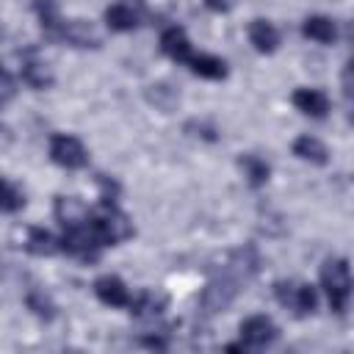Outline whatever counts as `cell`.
I'll return each instance as SVG.
<instances>
[{
    "label": "cell",
    "instance_id": "23",
    "mask_svg": "<svg viewBox=\"0 0 354 354\" xmlns=\"http://www.w3.org/2000/svg\"><path fill=\"white\" fill-rule=\"evenodd\" d=\"M147 100H149L155 108L166 111V113L180 105V94H177L169 83H155V86H149V88H147Z\"/></svg>",
    "mask_w": 354,
    "mask_h": 354
},
{
    "label": "cell",
    "instance_id": "30",
    "mask_svg": "<svg viewBox=\"0 0 354 354\" xmlns=\"http://www.w3.org/2000/svg\"><path fill=\"white\" fill-rule=\"evenodd\" d=\"M0 39H3V25H0Z\"/></svg>",
    "mask_w": 354,
    "mask_h": 354
},
{
    "label": "cell",
    "instance_id": "4",
    "mask_svg": "<svg viewBox=\"0 0 354 354\" xmlns=\"http://www.w3.org/2000/svg\"><path fill=\"white\" fill-rule=\"evenodd\" d=\"M274 296L277 301L290 310L293 315H313L318 307V293L310 282H299V279H277L274 282Z\"/></svg>",
    "mask_w": 354,
    "mask_h": 354
},
{
    "label": "cell",
    "instance_id": "26",
    "mask_svg": "<svg viewBox=\"0 0 354 354\" xmlns=\"http://www.w3.org/2000/svg\"><path fill=\"white\" fill-rule=\"evenodd\" d=\"M17 97V83H14V77H11V72L0 64V108H6L11 100Z\"/></svg>",
    "mask_w": 354,
    "mask_h": 354
},
{
    "label": "cell",
    "instance_id": "18",
    "mask_svg": "<svg viewBox=\"0 0 354 354\" xmlns=\"http://www.w3.org/2000/svg\"><path fill=\"white\" fill-rule=\"evenodd\" d=\"M166 296L163 293H158V290H138L136 296H130V313L136 315V318H155V315H160L163 310H166Z\"/></svg>",
    "mask_w": 354,
    "mask_h": 354
},
{
    "label": "cell",
    "instance_id": "16",
    "mask_svg": "<svg viewBox=\"0 0 354 354\" xmlns=\"http://www.w3.org/2000/svg\"><path fill=\"white\" fill-rule=\"evenodd\" d=\"M249 41H252V47L257 53L268 55V53H274L279 47V30L268 19H252L249 22Z\"/></svg>",
    "mask_w": 354,
    "mask_h": 354
},
{
    "label": "cell",
    "instance_id": "25",
    "mask_svg": "<svg viewBox=\"0 0 354 354\" xmlns=\"http://www.w3.org/2000/svg\"><path fill=\"white\" fill-rule=\"evenodd\" d=\"M25 304H28V310H30L36 318H41V321L55 318V304H53V299H50L44 290H28Z\"/></svg>",
    "mask_w": 354,
    "mask_h": 354
},
{
    "label": "cell",
    "instance_id": "20",
    "mask_svg": "<svg viewBox=\"0 0 354 354\" xmlns=\"http://www.w3.org/2000/svg\"><path fill=\"white\" fill-rule=\"evenodd\" d=\"M25 249L36 257H53L55 252H61V241L44 227H30L25 238Z\"/></svg>",
    "mask_w": 354,
    "mask_h": 354
},
{
    "label": "cell",
    "instance_id": "7",
    "mask_svg": "<svg viewBox=\"0 0 354 354\" xmlns=\"http://www.w3.org/2000/svg\"><path fill=\"white\" fill-rule=\"evenodd\" d=\"M277 337H279V329L268 315H249L241 321V343L246 351L268 348Z\"/></svg>",
    "mask_w": 354,
    "mask_h": 354
},
{
    "label": "cell",
    "instance_id": "6",
    "mask_svg": "<svg viewBox=\"0 0 354 354\" xmlns=\"http://www.w3.org/2000/svg\"><path fill=\"white\" fill-rule=\"evenodd\" d=\"M50 158L55 166L69 169V171L88 166V149L83 147L77 136H69V133H55L50 138Z\"/></svg>",
    "mask_w": 354,
    "mask_h": 354
},
{
    "label": "cell",
    "instance_id": "2",
    "mask_svg": "<svg viewBox=\"0 0 354 354\" xmlns=\"http://www.w3.org/2000/svg\"><path fill=\"white\" fill-rule=\"evenodd\" d=\"M321 288L326 293L329 310L335 315H343L351 299V271L346 257H329L321 266Z\"/></svg>",
    "mask_w": 354,
    "mask_h": 354
},
{
    "label": "cell",
    "instance_id": "28",
    "mask_svg": "<svg viewBox=\"0 0 354 354\" xmlns=\"http://www.w3.org/2000/svg\"><path fill=\"white\" fill-rule=\"evenodd\" d=\"M343 100L346 105H351V64L343 66Z\"/></svg>",
    "mask_w": 354,
    "mask_h": 354
},
{
    "label": "cell",
    "instance_id": "1",
    "mask_svg": "<svg viewBox=\"0 0 354 354\" xmlns=\"http://www.w3.org/2000/svg\"><path fill=\"white\" fill-rule=\"evenodd\" d=\"M257 268H260V257H257V252L252 246H243V249L232 252L227 266L218 274H213L207 279V285L202 288V296H199L202 310L210 313V315L213 313H224L235 301L241 288L257 274Z\"/></svg>",
    "mask_w": 354,
    "mask_h": 354
},
{
    "label": "cell",
    "instance_id": "27",
    "mask_svg": "<svg viewBox=\"0 0 354 354\" xmlns=\"http://www.w3.org/2000/svg\"><path fill=\"white\" fill-rule=\"evenodd\" d=\"M185 133H188V136H202V138H207V141L216 138V130H213L207 122H196V119L185 122Z\"/></svg>",
    "mask_w": 354,
    "mask_h": 354
},
{
    "label": "cell",
    "instance_id": "10",
    "mask_svg": "<svg viewBox=\"0 0 354 354\" xmlns=\"http://www.w3.org/2000/svg\"><path fill=\"white\" fill-rule=\"evenodd\" d=\"M19 58H22V69H19V75H22V80H25L30 88L41 91V88H50V86H53V80H55V77H53L50 66L36 55V50L22 53Z\"/></svg>",
    "mask_w": 354,
    "mask_h": 354
},
{
    "label": "cell",
    "instance_id": "21",
    "mask_svg": "<svg viewBox=\"0 0 354 354\" xmlns=\"http://www.w3.org/2000/svg\"><path fill=\"white\" fill-rule=\"evenodd\" d=\"M36 14H39V25H41L44 39H50V41H61L64 19H61V14H58L55 0H36Z\"/></svg>",
    "mask_w": 354,
    "mask_h": 354
},
{
    "label": "cell",
    "instance_id": "8",
    "mask_svg": "<svg viewBox=\"0 0 354 354\" xmlns=\"http://www.w3.org/2000/svg\"><path fill=\"white\" fill-rule=\"evenodd\" d=\"M141 0H119L113 6L105 8V22L111 30L116 33H127V30H136L138 22H141Z\"/></svg>",
    "mask_w": 354,
    "mask_h": 354
},
{
    "label": "cell",
    "instance_id": "24",
    "mask_svg": "<svg viewBox=\"0 0 354 354\" xmlns=\"http://www.w3.org/2000/svg\"><path fill=\"white\" fill-rule=\"evenodd\" d=\"M25 207V194L6 177H0V213H19Z\"/></svg>",
    "mask_w": 354,
    "mask_h": 354
},
{
    "label": "cell",
    "instance_id": "11",
    "mask_svg": "<svg viewBox=\"0 0 354 354\" xmlns=\"http://www.w3.org/2000/svg\"><path fill=\"white\" fill-rule=\"evenodd\" d=\"M290 102L296 111H301L304 116H313V119H324L329 113V97L321 88H296Z\"/></svg>",
    "mask_w": 354,
    "mask_h": 354
},
{
    "label": "cell",
    "instance_id": "14",
    "mask_svg": "<svg viewBox=\"0 0 354 354\" xmlns=\"http://www.w3.org/2000/svg\"><path fill=\"white\" fill-rule=\"evenodd\" d=\"M61 41H69L72 47H100V36L91 22L86 19H64L61 28Z\"/></svg>",
    "mask_w": 354,
    "mask_h": 354
},
{
    "label": "cell",
    "instance_id": "13",
    "mask_svg": "<svg viewBox=\"0 0 354 354\" xmlns=\"http://www.w3.org/2000/svg\"><path fill=\"white\" fill-rule=\"evenodd\" d=\"M160 50H163L166 58H171V61H177V64H188V58H191V53H194V47H191V41H188L185 30L177 28V25H171V28H166V30L160 33Z\"/></svg>",
    "mask_w": 354,
    "mask_h": 354
},
{
    "label": "cell",
    "instance_id": "5",
    "mask_svg": "<svg viewBox=\"0 0 354 354\" xmlns=\"http://www.w3.org/2000/svg\"><path fill=\"white\" fill-rule=\"evenodd\" d=\"M61 252H66L69 257L75 260H83V263H94L102 252V243L97 238V232L91 230V224H80V227H69L64 230V238H61Z\"/></svg>",
    "mask_w": 354,
    "mask_h": 354
},
{
    "label": "cell",
    "instance_id": "17",
    "mask_svg": "<svg viewBox=\"0 0 354 354\" xmlns=\"http://www.w3.org/2000/svg\"><path fill=\"white\" fill-rule=\"evenodd\" d=\"M188 69L205 80H224L227 77V64L224 58L218 55H210V53H191L188 58Z\"/></svg>",
    "mask_w": 354,
    "mask_h": 354
},
{
    "label": "cell",
    "instance_id": "15",
    "mask_svg": "<svg viewBox=\"0 0 354 354\" xmlns=\"http://www.w3.org/2000/svg\"><path fill=\"white\" fill-rule=\"evenodd\" d=\"M301 33L318 44H335L337 41V25L332 17H324V14H313L301 22Z\"/></svg>",
    "mask_w": 354,
    "mask_h": 354
},
{
    "label": "cell",
    "instance_id": "22",
    "mask_svg": "<svg viewBox=\"0 0 354 354\" xmlns=\"http://www.w3.org/2000/svg\"><path fill=\"white\" fill-rule=\"evenodd\" d=\"M238 166H241L243 177L249 180V185H254V188L266 185V183H268V177H271V166H268L260 155L246 152V155H241V158H238Z\"/></svg>",
    "mask_w": 354,
    "mask_h": 354
},
{
    "label": "cell",
    "instance_id": "9",
    "mask_svg": "<svg viewBox=\"0 0 354 354\" xmlns=\"http://www.w3.org/2000/svg\"><path fill=\"white\" fill-rule=\"evenodd\" d=\"M94 296L108 304V307H127L130 304V290L116 274H102L94 279Z\"/></svg>",
    "mask_w": 354,
    "mask_h": 354
},
{
    "label": "cell",
    "instance_id": "12",
    "mask_svg": "<svg viewBox=\"0 0 354 354\" xmlns=\"http://www.w3.org/2000/svg\"><path fill=\"white\" fill-rule=\"evenodd\" d=\"M53 213H55L58 224H61L64 230H69V227H80V224H86L91 210H88L77 196H55Z\"/></svg>",
    "mask_w": 354,
    "mask_h": 354
},
{
    "label": "cell",
    "instance_id": "3",
    "mask_svg": "<svg viewBox=\"0 0 354 354\" xmlns=\"http://www.w3.org/2000/svg\"><path fill=\"white\" fill-rule=\"evenodd\" d=\"M88 224L97 232L102 246H116L133 238V221L127 218V213L116 207V202H100V207L88 213Z\"/></svg>",
    "mask_w": 354,
    "mask_h": 354
},
{
    "label": "cell",
    "instance_id": "29",
    "mask_svg": "<svg viewBox=\"0 0 354 354\" xmlns=\"http://www.w3.org/2000/svg\"><path fill=\"white\" fill-rule=\"evenodd\" d=\"M141 343L149 346V348H158V351H163V348L169 346V343H166L163 337H158V335H152V337H141Z\"/></svg>",
    "mask_w": 354,
    "mask_h": 354
},
{
    "label": "cell",
    "instance_id": "19",
    "mask_svg": "<svg viewBox=\"0 0 354 354\" xmlns=\"http://www.w3.org/2000/svg\"><path fill=\"white\" fill-rule=\"evenodd\" d=\"M293 155H296L299 160H307V163H315V166H326V160H329L326 144H324L321 138L310 136V133H304V136H299V138L293 141Z\"/></svg>",
    "mask_w": 354,
    "mask_h": 354
}]
</instances>
